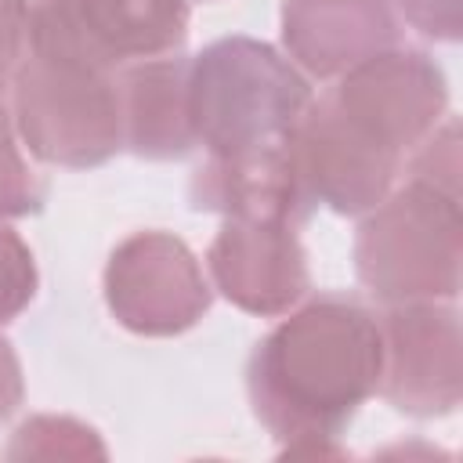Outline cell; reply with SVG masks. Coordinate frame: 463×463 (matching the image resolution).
Here are the masks:
<instances>
[{"mask_svg": "<svg viewBox=\"0 0 463 463\" xmlns=\"http://www.w3.org/2000/svg\"><path fill=\"white\" fill-rule=\"evenodd\" d=\"M188 0H29V54L119 72L184 47Z\"/></svg>", "mask_w": 463, "mask_h": 463, "instance_id": "cell-6", "label": "cell"}, {"mask_svg": "<svg viewBox=\"0 0 463 463\" xmlns=\"http://www.w3.org/2000/svg\"><path fill=\"white\" fill-rule=\"evenodd\" d=\"M7 459H105V441L94 427L72 420V416H29L14 427L7 449Z\"/></svg>", "mask_w": 463, "mask_h": 463, "instance_id": "cell-13", "label": "cell"}, {"mask_svg": "<svg viewBox=\"0 0 463 463\" xmlns=\"http://www.w3.org/2000/svg\"><path fill=\"white\" fill-rule=\"evenodd\" d=\"M210 286L246 315L282 318L311 289L307 250L293 224L224 221L206 250Z\"/></svg>", "mask_w": 463, "mask_h": 463, "instance_id": "cell-9", "label": "cell"}, {"mask_svg": "<svg viewBox=\"0 0 463 463\" xmlns=\"http://www.w3.org/2000/svg\"><path fill=\"white\" fill-rule=\"evenodd\" d=\"M391 7L427 40L456 43L463 33V0H391Z\"/></svg>", "mask_w": 463, "mask_h": 463, "instance_id": "cell-16", "label": "cell"}, {"mask_svg": "<svg viewBox=\"0 0 463 463\" xmlns=\"http://www.w3.org/2000/svg\"><path fill=\"white\" fill-rule=\"evenodd\" d=\"M22 398H25L22 362H18V354H14V344H11L7 336H0V423L18 412Z\"/></svg>", "mask_w": 463, "mask_h": 463, "instance_id": "cell-18", "label": "cell"}, {"mask_svg": "<svg viewBox=\"0 0 463 463\" xmlns=\"http://www.w3.org/2000/svg\"><path fill=\"white\" fill-rule=\"evenodd\" d=\"M11 116L33 159L90 170L123 152L116 72L29 54L11 76Z\"/></svg>", "mask_w": 463, "mask_h": 463, "instance_id": "cell-5", "label": "cell"}, {"mask_svg": "<svg viewBox=\"0 0 463 463\" xmlns=\"http://www.w3.org/2000/svg\"><path fill=\"white\" fill-rule=\"evenodd\" d=\"M195 145L239 156L286 145L311 105L307 76L271 43L221 36L188 58Z\"/></svg>", "mask_w": 463, "mask_h": 463, "instance_id": "cell-3", "label": "cell"}, {"mask_svg": "<svg viewBox=\"0 0 463 463\" xmlns=\"http://www.w3.org/2000/svg\"><path fill=\"white\" fill-rule=\"evenodd\" d=\"M380 322L376 394L412 416H449L463 398V329L452 300L387 304Z\"/></svg>", "mask_w": 463, "mask_h": 463, "instance_id": "cell-8", "label": "cell"}, {"mask_svg": "<svg viewBox=\"0 0 463 463\" xmlns=\"http://www.w3.org/2000/svg\"><path fill=\"white\" fill-rule=\"evenodd\" d=\"M47 199L43 177L22 156V137L14 130V116L0 94V221H18L40 213Z\"/></svg>", "mask_w": 463, "mask_h": 463, "instance_id": "cell-14", "label": "cell"}, {"mask_svg": "<svg viewBox=\"0 0 463 463\" xmlns=\"http://www.w3.org/2000/svg\"><path fill=\"white\" fill-rule=\"evenodd\" d=\"M36 289L40 271L29 242L7 221H0V326L14 322L36 300Z\"/></svg>", "mask_w": 463, "mask_h": 463, "instance_id": "cell-15", "label": "cell"}, {"mask_svg": "<svg viewBox=\"0 0 463 463\" xmlns=\"http://www.w3.org/2000/svg\"><path fill=\"white\" fill-rule=\"evenodd\" d=\"M188 203L192 210L221 213L224 221H282L293 228L315 213V199L300 181L289 141L260 152L206 156L188 181Z\"/></svg>", "mask_w": 463, "mask_h": 463, "instance_id": "cell-11", "label": "cell"}, {"mask_svg": "<svg viewBox=\"0 0 463 463\" xmlns=\"http://www.w3.org/2000/svg\"><path fill=\"white\" fill-rule=\"evenodd\" d=\"M282 54L311 80H336L398 43L391 0H282Z\"/></svg>", "mask_w": 463, "mask_h": 463, "instance_id": "cell-10", "label": "cell"}, {"mask_svg": "<svg viewBox=\"0 0 463 463\" xmlns=\"http://www.w3.org/2000/svg\"><path fill=\"white\" fill-rule=\"evenodd\" d=\"M445 116V69L427 51L394 43L311 98L289 152L315 206L362 217L394 188L402 163Z\"/></svg>", "mask_w": 463, "mask_h": 463, "instance_id": "cell-1", "label": "cell"}, {"mask_svg": "<svg viewBox=\"0 0 463 463\" xmlns=\"http://www.w3.org/2000/svg\"><path fill=\"white\" fill-rule=\"evenodd\" d=\"M463 264L459 195L405 177L354 232V275L362 289L387 304L456 300Z\"/></svg>", "mask_w": 463, "mask_h": 463, "instance_id": "cell-4", "label": "cell"}, {"mask_svg": "<svg viewBox=\"0 0 463 463\" xmlns=\"http://www.w3.org/2000/svg\"><path fill=\"white\" fill-rule=\"evenodd\" d=\"M116 87L123 112V148L156 163L184 159L192 148H199L192 123L188 54L170 51L130 61L116 72Z\"/></svg>", "mask_w": 463, "mask_h": 463, "instance_id": "cell-12", "label": "cell"}, {"mask_svg": "<svg viewBox=\"0 0 463 463\" xmlns=\"http://www.w3.org/2000/svg\"><path fill=\"white\" fill-rule=\"evenodd\" d=\"M380 387V322L347 293L286 311L246 362V394L286 456H333L336 438Z\"/></svg>", "mask_w": 463, "mask_h": 463, "instance_id": "cell-2", "label": "cell"}, {"mask_svg": "<svg viewBox=\"0 0 463 463\" xmlns=\"http://www.w3.org/2000/svg\"><path fill=\"white\" fill-rule=\"evenodd\" d=\"M112 318L137 336H177L199 326L213 304V286L174 232H134L109 253L101 275Z\"/></svg>", "mask_w": 463, "mask_h": 463, "instance_id": "cell-7", "label": "cell"}, {"mask_svg": "<svg viewBox=\"0 0 463 463\" xmlns=\"http://www.w3.org/2000/svg\"><path fill=\"white\" fill-rule=\"evenodd\" d=\"M29 51V0H0V94Z\"/></svg>", "mask_w": 463, "mask_h": 463, "instance_id": "cell-17", "label": "cell"}]
</instances>
